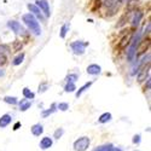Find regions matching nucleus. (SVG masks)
<instances>
[{
    "label": "nucleus",
    "mask_w": 151,
    "mask_h": 151,
    "mask_svg": "<svg viewBox=\"0 0 151 151\" xmlns=\"http://www.w3.org/2000/svg\"><path fill=\"white\" fill-rule=\"evenodd\" d=\"M22 21L24 22V24L28 27V29L30 32H33L35 35H40L41 34V28H40V24L37 22V19L32 15V14H26L23 15Z\"/></svg>",
    "instance_id": "1"
},
{
    "label": "nucleus",
    "mask_w": 151,
    "mask_h": 151,
    "mask_svg": "<svg viewBox=\"0 0 151 151\" xmlns=\"http://www.w3.org/2000/svg\"><path fill=\"white\" fill-rule=\"evenodd\" d=\"M91 139L88 137H81L74 142V150L75 151H86L90 147Z\"/></svg>",
    "instance_id": "2"
},
{
    "label": "nucleus",
    "mask_w": 151,
    "mask_h": 151,
    "mask_svg": "<svg viewBox=\"0 0 151 151\" xmlns=\"http://www.w3.org/2000/svg\"><path fill=\"white\" fill-rule=\"evenodd\" d=\"M132 45L129 46V48L127 50V58H128V62H132L134 59V57L137 56V47H138V44L140 41V33H138L137 36L134 39H132Z\"/></svg>",
    "instance_id": "3"
},
{
    "label": "nucleus",
    "mask_w": 151,
    "mask_h": 151,
    "mask_svg": "<svg viewBox=\"0 0 151 151\" xmlns=\"http://www.w3.org/2000/svg\"><path fill=\"white\" fill-rule=\"evenodd\" d=\"M86 46H88V42H82L80 40L74 41V42L70 44V47H71V50L74 51L75 55H83Z\"/></svg>",
    "instance_id": "4"
},
{
    "label": "nucleus",
    "mask_w": 151,
    "mask_h": 151,
    "mask_svg": "<svg viewBox=\"0 0 151 151\" xmlns=\"http://www.w3.org/2000/svg\"><path fill=\"white\" fill-rule=\"evenodd\" d=\"M7 27H9L12 32H15L16 34H18V35H23L24 33H26L24 28L21 26V23H18V22H16V21H9V22H7Z\"/></svg>",
    "instance_id": "5"
},
{
    "label": "nucleus",
    "mask_w": 151,
    "mask_h": 151,
    "mask_svg": "<svg viewBox=\"0 0 151 151\" xmlns=\"http://www.w3.org/2000/svg\"><path fill=\"white\" fill-rule=\"evenodd\" d=\"M36 6L40 9L41 12H44L45 17H50L51 12H50V6H48V3L46 0H36Z\"/></svg>",
    "instance_id": "6"
},
{
    "label": "nucleus",
    "mask_w": 151,
    "mask_h": 151,
    "mask_svg": "<svg viewBox=\"0 0 151 151\" xmlns=\"http://www.w3.org/2000/svg\"><path fill=\"white\" fill-rule=\"evenodd\" d=\"M28 9H29V11H30V14L35 17H37V19H40V21H45V17H44V15H42V12L40 11V9L37 7L35 4H28Z\"/></svg>",
    "instance_id": "7"
},
{
    "label": "nucleus",
    "mask_w": 151,
    "mask_h": 151,
    "mask_svg": "<svg viewBox=\"0 0 151 151\" xmlns=\"http://www.w3.org/2000/svg\"><path fill=\"white\" fill-rule=\"evenodd\" d=\"M139 42H140V46L138 47V53H137V56L144 53L146 50L149 48V46H150V37L147 36V37H145L144 40H142V41H139Z\"/></svg>",
    "instance_id": "8"
},
{
    "label": "nucleus",
    "mask_w": 151,
    "mask_h": 151,
    "mask_svg": "<svg viewBox=\"0 0 151 151\" xmlns=\"http://www.w3.org/2000/svg\"><path fill=\"white\" fill-rule=\"evenodd\" d=\"M53 144V140L51 139L50 137H44L42 139L40 140V147L42 150H46V149H50Z\"/></svg>",
    "instance_id": "9"
},
{
    "label": "nucleus",
    "mask_w": 151,
    "mask_h": 151,
    "mask_svg": "<svg viewBox=\"0 0 151 151\" xmlns=\"http://www.w3.org/2000/svg\"><path fill=\"white\" fill-rule=\"evenodd\" d=\"M100 71H102V68L98 64H90L87 67V74L90 75H99Z\"/></svg>",
    "instance_id": "10"
},
{
    "label": "nucleus",
    "mask_w": 151,
    "mask_h": 151,
    "mask_svg": "<svg viewBox=\"0 0 151 151\" xmlns=\"http://www.w3.org/2000/svg\"><path fill=\"white\" fill-rule=\"evenodd\" d=\"M11 121H12V116L11 115H9V114L3 115L1 117H0V128L7 127V126L11 123Z\"/></svg>",
    "instance_id": "11"
},
{
    "label": "nucleus",
    "mask_w": 151,
    "mask_h": 151,
    "mask_svg": "<svg viewBox=\"0 0 151 151\" xmlns=\"http://www.w3.org/2000/svg\"><path fill=\"white\" fill-rule=\"evenodd\" d=\"M142 18H143V12L142 11H135V14H134V16L132 18V26L133 27H138L139 26V23H140V21H142Z\"/></svg>",
    "instance_id": "12"
},
{
    "label": "nucleus",
    "mask_w": 151,
    "mask_h": 151,
    "mask_svg": "<svg viewBox=\"0 0 151 151\" xmlns=\"http://www.w3.org/2000/svg\"><path fill=\"white\" fill-rule=\"evenodd\" d=\"M32 133H33V135H35V137H40V135L44 133L42 124H40V123L34 124L33 127H32Z\"/></svg>",
    "instance_id": "13"
},
{
    "label": "nucleus",
    "mask_w": 151,
    "mask_h": 151,
    "mask_svg": "<svg viewBox=\"0 0 151 151\" xmlns=\"http://www.w3.org/2000/svg\"><path fill=\"white\" fill-rule=\"evenodd\" d=\"M18 105H19V110L21 111H27L32 106V103L29 102L28 99H22L21 102H18Z\"/></svg>",
    "instance_id": "14"
},
{
    "label": "nucleus",
    "mask_w": 151,
    "mask_h": 151,
    "mask_svg": "<svg viewBox=\"0 0 151 151\" xmlns=\"http://www.w3.org/2000/svg\"><path fill=\"white\" fill-rule=\"evenodd\" d=\"M112 149H114V145L109 143V144H104V145L97 146V147H94L92 151H112Z\"/></svg>",
    "instance_id": "15"
},
{
    "label": "nucleus",
    "mask_w": 151,
    "mask_h": 151,
    "mask_svg": "<svg viewBox=\"0 0 151 151\" xmlns=\"http://www.w3.org/2000/svg\"><path fill=\"white\" fill-rule=\"evenodd\" d=\"M111 119H112V115L110 114V112H104V114H102V115L99 116L98 121H99V123H106V122H109Z\"/></svg>",
    "instance_id": "16"
},
{
    "label": "nucleus",
    "mask_w": 151,
    "mask_h": 151,
    "mask_svg": "<svg viewBox=\"0 0 151 151\" xmlns=\"http://www.w3.org/2000/svg\"><path fill=\"white\" fill-rule=\"evenodd\" d=\"M69 28H70V24H69V23H64V24L62 26L60 33H59V35H60L62 39H64V37L67 36V34H68V32H69Z\"/></svg>",
    "instance_id": "17"
},
{
    "label": "nucleus",
    "mask_w": 151,
    "mask_h": 151,
    "mask_svg": "<svg viewBox=\"0 0 151 151\" xmlns=\"http://www.w3.org/2000/svg\"><path fill=\"white\" fill-rule=\"evenodd\" d=\"M91 86H92V81H90V82H86V83H85L82 87H80V88L76 91V97L79 98V97H80V96H81V94H82V93H83L86 90H88Z\"/></svg>",
    "instance_id": "18"
},
{
    "label": "nucleus",
    "mask_w": 151,
    "mask_h": 151,
    "mask_svg": "<svg viewBox=\"0 0 151 151\" xmlns=\"http://www.w3.org/2000/svg\"><path fill=\"white\" fill-rule=\"evenodd\" d=\"M4 102L7 103V104H11V105H16V104H18L17 98H16V97H10V96H6V97L4 98Z\"/></svg>",
    "instance_id": "19"
},
{
    "label": "nucleus",
    "mask_w": 151,
    "mask_h": 151,
    "mask_svg": "<svg viewBox=\"0 0 151 151\" xmlns=\"http://www.w3.org/2000/svg\"><path fill=\"white\" fill-rule=\"evenodd\" d=\"M56 108H57V104H52V105H51V109H47V110H44V111H42V116H44V117H47L48 115L53 114V112L57 110Z\"/></svg>",
    "instance_id": "20"
},
{
    "label": "nucleus",
    "mask_w": 151,
    "mask_h": 151,
    "mask_svg": "<svg viewBox=\"0 0 151 151\" xmlns=\"http://www.w3.org/2000/svg\"><path fill=\"white\" fill-rule=\"evenodd\" d=\"M24 57H26V55H24V53H19V55L14 59V62H12V64H14V65H19L21 63H23Z\"/></svg>",
    "instance_id": "21"
},
{
    "label": "nucleus",
    "mask_w": 151,
    "mask_h": 151,
    "mask_svg": "<svg viewBox=\"0 0 151 151\" xmlns=\"http://www.w3.org/2000/svg\"><path fill=\"white\" fill-rule=\"evenodd\" d=\"M23 96H24V98L26 99H34V97H35V94L29 90V88H23Z\"/></svg>",
    "instance_id": "22"
},
{
    "label": "nucleus",
    "mask_w": 151,
    "mask_h": 151,
    "mask_svg": "<svg viewBox=\"0 0 151 151\" xmlns=\"http://www.w3.org/2000/svg\"><path fill=\"white\" fill-rule=\"evenodd\" d=\"M75 90H76V86H75V83H73V82H68L64 87L65 92H75Z\"/></svg>",
    "instance_id": "23"
},
{
    "label": "nucleus",
    "mask_w": 151,
    "mask_h": 151,
    "mask_svg": "<svg viewBox=\"0 0 151 151\" xmlns=\"http://www.w3.org/2000/svg\"><path fill=\"white\" fill-rule=\"evenodd\" d=\"M79 79V76H78V75L76 74H69L68 75V76L65 78V80H67V82H75V81H76Z\"/></svg>",
    "instance_id": "24"
},
{
    "label": "nucleus",
    "mask_w": 151,
    "mask_h": 151,
    "mask_svg": "<svg viewBox=\"0 0 151 151\" xmlns=\"http://www.w3.org/2000/svg\"><path fill=\"white\" fill-rule=\"evenodd\" d=\"M63 134H64V129H63V128H58V129L55 132L53 138H55V139H59V138H62Z\"/></svg>",
    "instance_id": "25"
},
{
    "label": "nucleus",
    "mask_w": 151,
    "mask_h": 151,
    "mask_svg": "<svg viewBox=\"0 0 151 151\" xmlns=\"http://www.w3.org/2000/svg\"><path fill=\"white\" fill-rule=\"evenodd\" d=\"M57 108L62 111H67L69 109V104L68 103H59V104H57Z\"/></svg>",
    "instance_id": "26"
},
{
    "label": "nucleus",
    "mask_w": 151,
    "mask_h": 151,
    "mask_svg": "<svg viewBox=\"0 0 151 151\" xmlns=\"http://www.w3.org/2000/svg\"><path fill=\"white\" fill-rule=\"evenodd\" d=\"M140 140H142V137H140V134H135V135L133 137V139H132L133 144H140Z\"/></svg>",
    "instance_id": "27"
},
{
    "label": "nucleus",
    "mask_w": 151,
    "mask_h": 151,
    "mask_svg": "<svg viewBox=\"0 0 151 151\" xmlns=\"http://www.w3.org/2000/svg\"><path fill=\"white\" fill-rule=\"evenodd\" d=\"M47 88H48V85H47L46 82L41 83V85L39 86V93H42V92H45V91H46Z\"/></svg>",
    "instance_id": "28"
},
{
    "label": "nucleus",
    "mask_w": 151,
    "mask_h": 151,
    "mask_svg": "<svg viewBox=\"0 0 151 151\" xmlns=\"http://www.w3.org/2000/svg\"><path fill=\"white\" fill-rule=\"evenodd\" d=\"M116 1H117V0H105L104 4H105V6H106V7H109V9H110V7H111L112 5H114Z\"/></svg>",
    "instance_id": "29"
},
{
    "label": "nucleus",
    "mask_w": 151,
    "mask_h": 151,
    "mask_svg": "<svg viewBox=\"0 0 151 151\" xmlns=\"http://www.w3.org/2000/svg\"><path fill=\"white\" fill-rule=\"evenodd\" d=\"M5 63H6V56L4 53H0V65L5 64Z\"/></svg>",
    "instance_id": "30"
},
{
    "label": "nucleus",
    "mask_w": 151,
    "mask_h": 151,
    "mask_svg": "<svg viewBox=\"0 0 151 151\" xmlns=\"http://www.w3.org/2000/svg\"><path fill=\"white\" fill-rule=\"evenodd\" d=\"M6 51H9V47L6 45H0V53H4Z\"/></svg>",
    "instance_id": "31"
},
{
    "label": "nucleus",
    "mask_w": 151,
    "mask_h": 151,
    "mask_svg": "<svg viewBox=\"0 0 151 151\" xmlns=\"http://www.w3.org/2000/svg\"><path fill=\"white\" fill-rule=\"evenodd\" d=\"M19 127H21V122H16L15 126H14V131H17Z\"/></svg>",
    "instance_id": "32"
},
{
    "label": "nucleus",
    "mask_w": 151,
    "mask_h": 151,
    "mask_svg": "<svg viewBox=\"0 0 151 151\" xmlns=\"http://www.w3.org/2000/svg\"><path fill=\"white\" fill-rule=\"evenodd\" d=\"M4 75H5V70L0 68V78H1V76H4Z\"/></svg>",
    "instance_id": "33"
},
{
    "label": "nucleus",
    "mask_w": 151,
    "mask_h": 151,
    "mask_svg": "<svg viewBox=\"0 0 151 151\" xmlns=\"http://www.w3.org/2000/svg\"><path fill=\"white\" fill-rule=\"evenodd\" d=\"M112 151H123V150L120 149V147H114V149H112Z\"/></svg>",
    "instance_id": "34"
},
{
    "label": "nucleus",
    "mask_w": 151,
    "mask_h": 151,
    "mask_svg": "<svg viewBox=\"0 0 151 151\" xmlns=\"http://www.w3.org/2000/svg\"><path fill=\"white\" fill-rule=\"evenodd\" d=\"M135 151H139V150H135Z\"/></svg>",
    "instance_id": "35"
}]
</instances>
